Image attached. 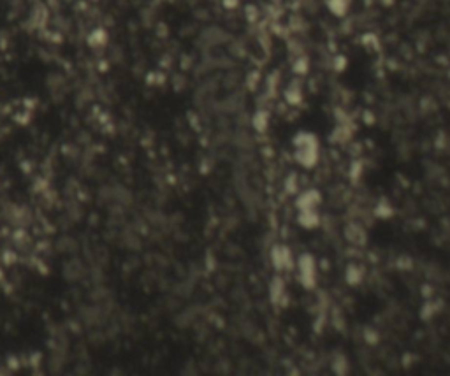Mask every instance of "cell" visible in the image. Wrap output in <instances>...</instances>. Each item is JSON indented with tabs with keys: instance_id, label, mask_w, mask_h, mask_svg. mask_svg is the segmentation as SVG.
<instances>
[{
	"instance_id": "6da1fadb",
	"label": "cell",
	"mask_w": 450,
	"mask_h": 376,
	"mask_svg": "<svg viewBox=\"0 0 450 376\" xmlns=\"http://www.w3.org/2000/svg\"><path fill=\"white\" fill-rule=\"evenodd\" d=\"M296 145V158L302 167L310 169L319 160V141L310 132H301L294 139Z\"/></svg>"
},
{
	"instance_id": "7a4b0ae2",
	"label": "cell",
	"mask_w": 450,
	"mask_h": 376,
	"mask_svg": "<svg viewBox=\"0 0 450 376\" xmlns=\"http://www.w3.org/2000/svg\"><path fill=\"white\" fill-rule=\"evenodd\" d=\"M315 260L311 255L304 253L299 258V274H301V283L306 289H313L315 280H317V272H315Z\"/></svg>"
},
{
	"instance_id": "3957f363",
	"label": "cell",
	"mask_w": 450,
	"mask_h": 376,
	"mask_svg": "<svg viewBox=\"0 0 450 376\" xmlns=\"http://www.w3.org/2000/svg\"><path fill=\"white\" fill-rule=\"evenodd\" d=\"M273 257V266L276 269H287V267H292V253L287 246H275L271 251Z\"/></svg>"
},
{
	"instance_id": "277c9868",
	"label": "cell",
	"mask_w": 450,
	"mask_h": 376,
	"mask_svg": "<svg viewBox=\"0 0 450 376\" xmlns=\"http://www.w3.org/2000/svg\"><path fill=\"white\" fill-rule=\"evenodd\" d=\"M319 204H320V193L317 190H313V188L304 190L298 197V202H296V206H298L299 209H313Z\"/></svg>"
},
{
	"instance_id": "5b68a950",
	"label": "cell",
	"mask_w": 450,
	"mask_h": 376,
	"mask_svg": "<svg viewBox=\"0 0 450 376\" xmlns=\"http://www.w3.org/2000/svg\"><path fill=\"white\" fill-rule=\"evenodd\" d=\"M64 276L67 281H78L83 276V266L78 258H70L64 264Z\"/></svg>"
},
{
	"instance_id": "8992f818",
	"label": "cell",
	"mask_w": 450,
	"mask_h": 376,
	"mask_svg": "<svg viewBox=\"0 0 450 376\" xmlns=\"http://www.w3.org/2000/svg\"><path fill=\"white\" fill-rule=\"evenodd\" d=\"M269 295H271L273 302H281V299L285 297V281L281 280L280 276H275L271 281V287H269Z\"/></svg>"
},
{
	"instance_id": "52a82bcc",
	"label": "cell",
	"mask_w": 450,
	"mask_h": 376,
	"mask_svg": "<svg viewBox=\"0 0 450 376\" xmlns=\"http://www.w3.org/2000/svg\"><path fill=\"white\" fill-rule=\"evenodd\" d=\"M299 223L306 229H313L319 225V214L313 209H299Z\"/></svg>"
},
{
	"instance_id": "ba28073f",
	"label": "cell",
	"mask_w": 450,
	"mask_h": 376,
	"mask_svg": "<svg viewBox=\"0 0 450 376\" xmlns=\"http://www.w3.org/2000/svg\"><path fill=\"white\" fill-rule=\"evenodd\" d=\"M345 236H346V239H348L350 243H354V245H364V241H366L364 230L359 227V225H355V223H352V225H348V227L345 229Z\"/></svg>"
},
{
	"instance_id": "9c48e42d",
	"label": "cell",
	"mask_w": 450,
	"mask_h": 376,
	"mask_svg": "<svg viewBox=\"0 0 450 376\" xmlns=\"http://www.w3.org/2000/svg\"><path fill=\"white\" fill-rule=\"evenodd\" d=\"M364 276V269L359 266H354V264H350L348 267H346V272H345V278L346 281H348L350 285H357L361 283V280H363Z\"/></svg>"
},
{
	"instance_id": "30bf717a",
	"label": "cell",
	"mask_w": 450,
	"mask_h": 376,
	"mask_svg": "<svg viewBox=\"0 0 450 376\" xmlns=\"http://www.w3.org/2000/svg\"><path fill=\"white\" fill-rule=\"evenodd\" d=\"M327 7L334 16H345L348 11V0H327Z\"/></svg>"
},
{
	"instance_id": "8fae6325",
	"label": "cell",
	"mask_w": 450,
	"mask_h": 376,
	"mask_svg": "<svg viewBox=\"0 0 450 376\" xmlns=\"http://www.w3.org/2000/svg\"><path fill=\"white\" fill-rule=\"evenodd\" d=\"M252 123H254L255 130L266 132L267 125H269V113H266V111H257L254 120H252Z\"/></svg>"
},
{
	"instance_id": "7c38bea8",
	"label": "cell",
	"mask_w": 450,
	"mask_h": 376,
	"mask_svg": "<svg viewBox=\"0 0 450 376\" xmlns=\"http://www.w3.org/2000/svg\"><path fill=\"white\" fill-rule=\"evenodd\" d=\"M285 99L289 101V104H299L302 99V92L301 88H299L298 83H292L289 88H287V92H285Z\"/></svg>"
},
{
	"instance_id": "4fadbf2b",
	"label": "cell",
	"mask_w": 450,
	"mask_h": 376,
	"mask_svg": "<svg viewBox=\"0 0 450 376\" xmlns=\"http://www.w3.org/2000/svg\"><path fill=\"white\" fill-rule=\"evenodd\" d=\"M76 248H78V245H76V241L70 239V237H62V239L57 243V250L58 251H64V253L76 251Z\"/></svg>"
},
{
	"instance_id": "5bb4252c",
	"label": "cell",
	"mask_w": 450,
	"mask_h": 376,
	"mask_svg": "<svg viewBox=\"0 0 450 376\" xmlns=\"http://www.w3.org/2000/svg\"><path fill=\"white\" fill-rule=\"evenodd\" d=\"M332 369H334L338 375H343V373H346V369H348V362H346L345 357L338 355L336 359L332 360Z\"/></svg>"
},
{
	"instance_id": "9a60e30c",
	"label": "cell",
	"mask_w": 450,
	"mask_h": 376,
	"mask_svg": "<svg viewBox=\"0 0 450 376\" xmlns=\"http://www.w3.org/2000/svg\"><path fill=\"white\" fill-rule=\"evenodd\" d=\"M308 67H310V63H308V58H298L296 60V63H294V70L298 72V74H306L308 72Z\"/></svg>"
},
{
	"instance_id": "2e32d148",
	"label": "cell",
	"mask_w": 450,
	"mask_h": 376,
	"mask_svg": "<svg viewBox=\"0 0 450 376\" xmlns=\"http://www.w3.org/2000/svg\"><path fill=\"white\" fill-rule=\"evenodd\" d=\"M237 0H225V7H236Z\"/></svg>"
}]
</instances>
